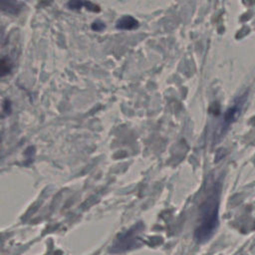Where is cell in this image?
Listing matches in <instances>:
<instances>
[{
	"label": "cell",
	"instance_id": "obj_1",
	"mask_svg": "<svg viewBox=\"0 0 255 255\" xmlns=\"http://www.w3.org/2000/svg\"><path fill=\"white\" fill-rule=\"evenodd\" d=\"M218 224V197L211 194L202 203L200 208L199 225L195 230V238L198 242H204L210 238Z\"/></svg>",
	"mask_w": 255,
	"mask_h": 255
},
{
	"label": "cell",
	"instance_id": "obj_2",
	"mask_svg": "<svg viewBox=\"0 0 255 255\" xmlns=\"http://www.w3.org/2000/svg\"><path fill=\"white\" fill-rule=\"evenodd\" d=\"M117 28L121 30H131L138 26V22L131 16L126 15L120 18L117 22Z\"/></svg>",
	"mask_w": 255,
	"mask_h": 255
},
{
	"label": "cell",
	"instance_id": "obj_3",
	"mask_svg": "<svg viewBox=\"0 0 255 255\" xmlns=\"http://www.w3.org/2000/svg\"><path fill=\"white\" fill-rule=\"evenodd\" d=\"M83 5H84V2H82V1H70V2L68 3L69 8L74 9V10L80 9Z\"/></svg>",
	"mask_w": 255,
	"mask_h": 255
},
{
	"label": "cell",
	"instance_id": "obj_4",
	"mask_svg": "<svg viewBox=\"0 0 255 255\" xmlns=\"http://www.w3.org/2000/svg\"><path fill=\"white\" fill-rule=\"evenodd\" d=\"M92 29L95 31H102L105 29V24L102 21H96L92 24Z\"/></svg>",
	"mask_w": 255,
	"mask_h": 255
}]
</instances>
